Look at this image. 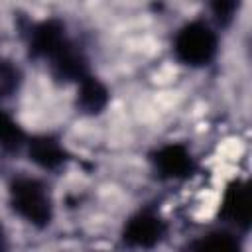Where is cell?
<instances>
[{
  "instance_id": "obj_3",
  "label": "cell",
  "mask_w": 252,
  "mask_h": 252,
  "mask_svg": "<svg viewBox=\"0 0 252 252\" xmlns=\"http://www.w3.org/2000/svg\"><path fill=\"white\" fill-rule=\"evenodd\" d=\"M163 232H165L163 220L159 217H156L154 213L144 211V213H138V215L130 217V220L124 226L122 238L130 246L152 248L161 240Z\"/></svg>"
},
{
  "instance_id": "obj_6",
  "label": "cell",
  "mask_w": 252,
  "mask_h": 252,
  "mask_svg": "<svg viewBox=\"0 0 252 252\" xmlns=\"http://www.w3.org/2000/svg\"><path fill=\"white\" fill-rule=\"evenodd\" d=\"M220 215L234 222L236 226L248 228L250 224V193L246 183L242 181H232L222 197V205H220Z\"/></svg>"
},
{
  "instance_id": "obj_7",
  "label": "cell",
  "mask_w": 252,
  "mask_h": 252,
  "mask_svg": "<svg viewBox=\"0 0 252 252\" xmlns=\"http://www.w3.org/2000/svg\"><path fill=\"white\" fill-rule=\"evenodd\" d=\"M51 69H53V75L57 79H63V81H81L87 73V59L83 57V53L71 43L67 41L51 59Z\"/></svg>"
},
{
  "instance_id": "obj_14",
  "label": "cell",
  "mask_w": 252,
  "mask_h": 252,
  "mask_svg": "<svg viewBox=\"0 0 252 252\" xmlns=\"http://www.w3.org/2000/svg\"><path fill=\"white\" fill-rule=\"evenodd\" d=\"M0 244H2V228H0Z\"/></svg>"
},
{
  "instance_id": "obj_11",
  "label": "cell",
  "mask_w": 252,
  "mask_h": 252,
  "mask_svg": "<svg viewBox=\"0 0 252 252\" xmlns=\"http://www.w3.org/2000/svg\"><path fill=\"white\" fill-rule=\"evenodd\" d=\"M193 248L215 250V252H232V250H238V242L226 232H213V234L203 236L199 242H195Z\"/></svg>"
},
{
  "instance_id": "obj_1",
  "label": "cell",
  "mask_w": 252,
  "mask_h": 252,
  "mask_svg": "<svg viewBox=\"0 0 252 252\" xmlns=\"http://www.w3.org/2000/svg\"><path fill=\"white\" fill-rule=\"evenodd\" d=\"M10 205L12 209L33 226H45L51 220V201L49 195L37 179L22 177L10 185Z\"/></svg>"
},
{
  "instance_id": "obj_9",
  "label": "cell",
  "mask_w": 252,
  "mask_h": 252,
  "mask_svg": "<svg viewBox=\"0 0 252 252\" xmlns=\"http://www.w3.org/2000/svg\"><path fill=\"white\" fill-rule=\"evenodd\" d=\"M79 106L89 114H98L106 102H108V89L91 75H85L79 81V94H77Z\"/></svg>"
},
{
  "instance_id": "obj_12",
  "label": "cell",
  "mask_w": 252,
  "mask_h": 252,
  "mask_svg": "<svg viewBox=\"0 0 252 252\" xmlns=\"http://www.w3.org/2000/svg\"><path fill=\"white\" fill-rule=\"evenodd\" d=\"M209 6L215 20L220 26H228L234 20V14L238 12L240 0H209Z\"/></svg>"
},
{
  "instance_id": "obj_5",
  "label": "cell",
  "mask_w": 252,
  "mask_h": 252,
  "mask_svg": "<svg viewBox=\"0 0 252 252\" xmlns=\"http://www.w3.org/2000/svg\"><path fill=\"white\" fill-rule=\"evenodd\" d=\"M156 169L167 179H183L193 171V158L181 144H167L154 156Z\"/></svg>"
},
{
  "instance_id": "obj_13",
  "label": "cell",
  "mask_w": 252,
  "mask_h": 252,
  "mask_svg": "<svg viewBox=\"0 0 252 252\" xmlns=\"http://www.w3.org/2000/svg\"><path fill=\"white\" fill-rule=\"evenodd\" d=\"M18 85V71L8 63L0 61V96L10 94Z\"/></svg>"
},
{
  "instance_id": "obj_2",
  "label": "cell",
  "mask_w": 252,
  "mask_h": 252,
  "mask_svg": "<svg viewBox=\"0 0 252 252\" xmlns=\"http://www.w3.org/2000/svg\"><path fill=\"white\" fill-rule=\"evenodd\" d=\"M179 61L191 67L207 65L217 53V35L203 22H191L183 26L173 43Z\"/></svg>"
},
{
  "instance_id": "obj_4",
  "label": "cell",
  "mask_w": 252,
  "mask_h": 252,
  "mask_svg": "<svg viewBox=\"0 0 252 252\" xmlns=\"http://www.w3.org/2000/svg\"><path fill=\"white\" fill-rule=\"evenodd\" d=\"M67 41L69 39L65 35V28L61 26V22H57V20H45V22L37 24L32 30V35H30V53L33 57L51 59Z\"/></svg>"
},
{
  "instance_id": "obj_10",
  "label": "cell",
  "mask_w": 252,
  "mask_h": 252,
  "mask_svg": "<svg viewBox=\"0 0 252 252\" xmlns=\"http://www.w3.org/2000/svg\"><path fill=\"white\" fill-rule=\"evenodd\" d=\"M26 142V134L22 126L4 110H0V146L6 152H16Z\"/></svg>"
},
{
  "instance_id": "obj_8",
  "label": "cell",
  "mask_w": 252,
  "mask_h": 252,
  "mask_svg": "<svg viewBox=\"0 0 252 252\" xmlns=\"http://www.w3.org/2000/svg\"><path fill=\"white\" fill-rule=\"evenodd\" d=\"M30 158L43 169H57L67 159V154L55 138L35 136L30 140Z\"/></svg>"
}]
</instances>
